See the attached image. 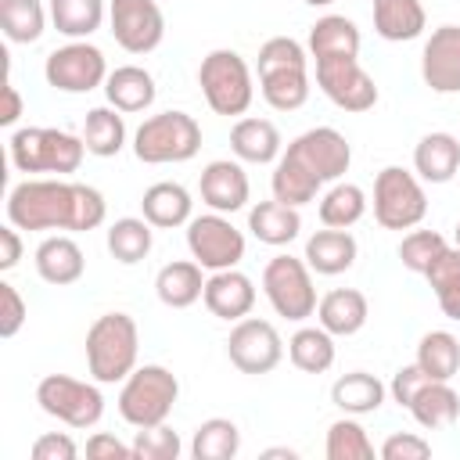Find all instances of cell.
I'll return each mask as SVG.
<instances>
[{
    "mask_svg": "<svg viewBox=\"0 0 460 460\" xmlns=\"http://www.w3.org/2000/svg\"><path fill=\"white\" fill-rule=\"evenodd\" d=\"M108 201L75 180H22L7 194V223L18 230H97Z\"/></svg>",
    "mask_w": 460,
    "mask_h": 460,
    "instance_id": "1",
    "label": "cell"
},
{
    "mask_svg": "<svg viewBox=\"0 0 460 460\" xmlns=\"http://www.w3.org/2000/svg\"><path fill=\"white\" fill-rule=\"evenodd\" d=\"M140 331L129 313H104L86 331V367L97 385L126 381L137 370Z\"/></svg>",
    "mask_w": 460,
    "mask_h": 460,
    "instance_id": "2",
    "label": "cell"
},
{
    "mask_svg": "<svg viewBox=\"0 0 460 460\" xmlns=\"http://www.w3.org/2000/svg\"><path fill=\"white\" fill-rule=\"evenodd\" d=\"M7 151H11V165L18 172H58V176L75 172L83 165V155H90L83 137H72L54 126L14 129L7 140Z\"/></svg>",
    "mask_w": 460,
    "mask_h": 460,
    "instance_id": "3",
    "label": "cell"
},
{
    "mask_svg": "<svg viewBox=\"0 0 460 460\" xmlns=\"http://www.w3.org/2000/svg\"><path fill=\"white\" fill-rule=\"evenodd\" d=\"M176 399H180L176 374L162 363H144L119 388V417L133 428H155L169 420Z\"/></svg>",
    "mask_w": 460,
    "mask_h": 460,
    "instance_id": "4",
    "label": "cell"
},
{
    "mask_svg": "<svg viewBox=\"0 0 460 460\" xmlns=\"http://www.w3.org/2000/svg\"><path fill=\"white\" fill-rule=\"evenodd\" d=\"M201 151V126L187 111H158L144 119L133 133V155L144 165L190 162Z\"/></svg>",
    "mask_w": 460,
    "mask_h": 460,
    "instance_id": "5",
    "label": "cell"
},
{
    "mask_svg": "<svg viewBox=\"0 0 460 460\" xmlns=\"http://www.w3.org/2000/svg\"><path fill=\"white\" fill-rule=\"evenodd\" d=\"M198 86L216 115H244L252 108L255 86H252V68L237 50H208L198 65Z\"/></svg>",
    "mask_w": 460,
    "mask_h": 460,
    "instance_id": "6",
    "label": "cell"
},
{
    "mask_svg": "<svg viewBox=\"0 0 460 460\" xmlns=\"http://www.w3.org/2000/svg\"><path fill=\"white\" fill-rule=\"evenodd\" d=\"M428 216L420 176L402 165H385L374 176V219L385 230H413Z\"/></svg>",
    "mask_w": 460,
    "mask_h": 460,
    "instance_id": "7",
    "label": "cell"
},
{
    "mask_svg": "<svg viewBox=\"0 0 460 460\" xmlns=\"http://www.w3.org/2000/svg\"><path fill=\"white\" fill-rule=\"evenodd\" d=\"M36 402L47 417L83 431L104 417V395L93 381H79L68 374H47L36 385Z\"/></svg>",
    "mask_w": 460,
    "mask_h": 460,
    "instance_id": "8",
    "label": "cell"
},
{
    "mask_svg": "<svg viewBox=\"0 0 460 460\" xmlns=\"http://www.w3.org/2000/svg\"><path fill=\"white\" fill-rule=\"evenodd\" d=\"M262 295L273 305V313L284 320L302 323L316 313V288H313V270L305 266V259L273 255L262 270Z\"/></svg>",
    "mask_w": 460,
    "mask_h": 460,
    "instance_id": "9",
    "label": "cell"
},
{
    "mask_svg": "<svg viewBox=\"0 0 460 460\" xmlns=\"http://www.w3.org/2000/svg\"><path fill=\"white\" fill-rule=\"evenodd\" d=\"M43 79H47V86H54L61 93H90V90L104 86V79H108L104 50L86 40H72L47 54Z\"/></svg>",
    "mask_w": 460,
    "mask_h": 460,
    "instance_id": "10",
    "label": "cell"
},
{
    "mask_svg": "<svg viewBox=\"0 0 460 460\" xmlns=\"http://www.w3.org/2000/svg\"><path fill=\"white\" fill-rule=\"evenodd\" d=\"M187 248H190V259L201 262V270L216 273V270L237 266L244 259V234L223 212L190 216V223H187Z\"/></svg>",
    "mask_w": 460,
    "mask_h": 460,
    "instance_id": "11",
    "label": "cell"
},
{
    "mask_svg": "<svg viewBox=\"0 0 460 460\" xmlns=\"http://www.w3.org/2000/svg\"><path fill=\"white\" fill-rule=\"evenodd\" d=\"M316 86L323 97L341 111H370L377 104V86L359 58H320L316 61Z\"/></svg>",
    "mask_w": 460,
    "mask_h": 460,
    "instance_id": "12",
    "label": "cell"
},
{
    "mask_svg": "<svg viewBox=\"0 0 460 460\" xmlns=\"http://www.w3.org/2000/svg\"><path fill=\"white\" fill-rule=\"evenodd\" d=\"M226 356L241 374H270L277 370V363L284 359V341L277 334V327L270 320L259 316H244L234 323L230 338H226Z\"/></svg>",
    "mask_w": 460,
    "mask_h": 460,
    "instance_id": "13",
    "label": "cell"
},
{
    "mask_svg": "<svg viewBox=\"0 0 460 460\" xmlns=\"http://www.w3.org/2000/svg\"><path fill=\"white\" fill-rule=\"evenodd\" d=\"M108 25L126 54H151L165 36V14L158 0H111Z\"/></svg>",
    "mask_w": 460,
    "mask_h": 460,
    "instance_id": "14",
    "label": "cell"
},
{
    "mask_svg": "<svg viewBox=\"0 0 460 460\" xmlns=\"http://www.w3.org/2000/svg\"><path fill=\"white\" fill-rule=\"evenodd\" d=\"M284 155L302 162L320 183H338L352 165V147L334 126H313V129L298 133Z\"/></svg>",
    "mask_w": 460,
    "mask_h": 460,
    "instance_id": "15",
    "label": "cell"
},
{
    "mask_svg": "<svg viewBox=\"0 0 460 460\" xmlns=\"http://www.w3.org/2000/svg\"><path fill=\"white\" fill-rule=\"evenodd\" d=\"M420 75L435 93H460V25L431 29L420 50Z\"/></svg>",
    "mask_w": 460,
    "mask_h": 460,
    "instance_id": "16",
    "label": "cell"
},
{
    "mask_svg": "<svg viewBox=\"0 0 460 460\" xmlns=\"http://www.w3.org/2000/svg\"><path fill=\"white\" fill-rule=\"evenodd\" d=\"M198 190H201V201L212 208V212H241L248 205V194H252V183H248V172L241 162H230V158H216L201 169V180H198Z\"/></svg>",
    "mask_w": 460,
    "mask_h": 460,
    "instance_id": "17",
    "label": "cell"
},
{
    "mask_svg": "<svg viewBox=\"0 0 460 460\" xmlns=\"http://www.w3.org/2000/svg\"><path fill=\"white\" fill-rule=\"evenodd\" d=\"M205 309L226 323H237L252 313L255 305V284L248 273H241L237 266L230 270H216L208 280H205V295H201Z\"/></svg>",
    "mask_w": 460,
    "mask_h": 460,
    "instance_id": "18",
    "label": "cell"
},
{
    "mask_svg": "<svg viewBox=\"0 0 460 460\" xmlns=\"http://www.w3.org/2000/svg\"><path fill=\"white\" fill-rule=\"evenodd\" d=\"M32 262H36L40 280H47V284H54V288H68V284H75V280L83 277V270H86L83 248H79L72 237H65V234H50V237H43V241L36 244Z\"/></svg>",
    "mask_w": 460,
    "mask_h": 460,
    "instance_id": "19",
    "label": "cell"
},
{
    "mask_svg": "<svg viewBox=\"0 0 460 460\" xmlns=\"http://www.w3.org/2000/svg\"><path fill=\"white\" fill-rule=\"evenodd\" d=\"M356 255H359V244H356V237H352L349 230L323 226V230H316V234L305 241V255H302V259H305V266H309L313 273H320V277H338V273L352 270Z\"/></svg>",
    "mask_w": 460,
    "mask_h": 460,
    "instance_id": "20",
    "label": "cell"
},
{
    "mask_svg": "<svg viewBox=\"0 0 460 460\" xmlns=\"http://www.w3.org/2000/svg\"><path fill=\"white\" fill-rule=\"evenodd\" d=\"M413 172L424 183H449L460 172V140L453 133H424L413 147Z\"/></svg>",
    "mask_w": 460,
    "mask_h": 460,
    "instance_id": "21",
    "label": "cell"
},
{
    "mask_svg": "<svg viewBox=\"0 0 460 460\" xmlns=\"http://www.w3.org/2000/svg\"><path fill=\"white\" fill-rule=\"evenodd\" d=\"M190 190L183 183H172V180H162V183H151L140 198V212L144 219L155 226V230H176V226H187L190 223Z\"/></svg>",
    "mask_w": 460,
    "mask_h": 460,
    "instance_id": "22",
    "label": "cell"
},
{
    "mask_svg": "<svg viewBox=\"0 0 460 460\" xmlns=\"http://www.w3.org/2000/svg\"><path fill=\"white\" fill-rule=\"evenodd\" d=\"M370 316V305H367V295L356 291V288H334L327 291L320 302H316V320L323 331H331L334 338H349L356 331H363Z\"/></svg>",
    "mask_w": 460,
    "mask_h": 460,
    "instance_id": "23",
    "label": "cell"
},
{
    "mask_svg": "<svg viewBox=\"0 0 460 460\" xmlns=\"http://www.w3.org/2000/svg\"><path fill=\"white\" fill-rule=\"evenodd\" d=\"M280 129L270 119H237L230 129V151L237 155V162L270 165L280 158Z\"/></svg>",
    "mask_w": 460,
    "mask_h": 460,
    "instance_id": "24",
    "label": "cell"
},
{
    "mask_svg": "<svg viewBox=\"0 0 460 460\" xmlns=\"http://www.w3.org/2000/svg\"><path fill=\"white\" fill-rule=\"evenodd\" d=\"M155 93H158L155 75H151L147 68H140V65H119V68L108 72V79H104V97H108V104L119 108V111H126V115L151 108V104H155Z\"/></svg>",
    "mask_w": 460,
    "mask_h": 460,
    "instance_id": "25",
    "label": "cell"
},
{
    "mask_svg": "<svg viewBox=\"0 0 460 460\" xmlns=\"http://www.w3.org/2000/svg\"><path fill=\"white\" fill-rule=\"evenodd\" d=\"M205 280L201 277V262L194 259H176V262H165L155 277V295L162 305L169 309H187L194 305L201 295H205Z\"/></svg>",
    "mask_w": 460,
    "mask_h": 460,
    "instance_id": "26",
    "label": "cell"
},
{
    "mask_svg": "<svg viewBox=\"0 0 460 460\" xmlns=\"http://www.w3.org/2000/svg\"><path fill=\"white\" fill-rule=\"evenodd\" d=\"M248 230L255 241L270 244V248H280V244H291L298 234H302V216L295 205H284V201H259L248 208Z\"/></svg>",
    "mask_w": 460,
    "mask_h": 460,
    "instance_id": "27",
    "label": "cell"
},
{
    "mask_svg": "<svg viewBox=\"0 0 460 460\" xmlns=\"http://www.w3.org/2000/svg\"><path fill=\"white\" fill-rule=\"evenodd\" d=\"M259 90L273 111H298L309 101V65L266 68L259 72Z\"/></svg>",
    "mask_w": 460,
    "mask_h": 460,
    "instance_id": "28",
    "label": "cell"
},
{
    "mask_svg": "<svg viewBox=\"0 0 460 460\" xmlns=\"http://www.w3.org/2000/svg\"><path fill=\"white\" fill-rule=\"evenodd\" d=\"M428 25L420 0H374V29L388 43L417 40Z\"/></svg>",
    "mask_w": 460,
    "mask_h": 460,
    "instance_id": "29",
    "label": "cell"
},
{
    "mask_svg": "<svg viewBox=\"0 0 460 460\" xmlns=\"http://www.w3.org/2000/svg\"><path fill=\"white\" fill-rule=\"evenodd\" d=\"M388 388L367 374V370H352V374H341L334 385H331V402L349 413V417H363V413H377L381 402H385Z\"/></svg>",
    "mask_w": 460,
    "mask_h": 460,
    "instance_id": "30",
    "label": "cell"
},
{
    "mask_svg": "<svg viewBox=\"0 0 460 460\" xmlns=\"http://www.w3.org/2000/svg\"><path fill=\"white\" fill-rule=\"evenodd\" d=\"M359 29L345 14H323L309 29V54L320 58H356L359 54Z\"/></svg>",
    "mask_w": 460,
    "mask_h": 460,
    "instance_id": "31",
    "label": "cell"
},
{
    "mask_svg": "<svg viewBox=\"0 0 460 460\" xmlns=\"http://www.w3.org/2000/svg\"><path fill=\"white\" fill-rule=\"evenodd\" d=\"M413 413V420L428 431H438V428H453L456 417H460V395L449 388V381H428L413 402L406 406Z\"/></svg>",
    "mask_w": 460,
    "mask_h": 460,
    "instance_id": "32",
    "label": "cell"
},
{
    "mask_svg": "<svg viewBox=\"0 0 460 460\" xmlns=\"http://www.w3.org/2000/svg\"><path fill=\"white\" fill-rule=\"evenodd\" d=\"M288 359L302 370V374H327L334 367V334L316 327H298L288 338Z\"/></svg>",
    "mask_w": 460,
    "mask_h": 460,
    "instance_id": "33",
    "label": "cell"
},
{
    "mask_svg": "<svg viewBox=\"0 0 460 460\" xmlns=\"http://www.w3.org/2000/svg\"><path fill=\"white\" fill-rule=\"evenodd\" d=\"M270 187H273V198H277V201L302 208V205L316 201V194H320V187H323V183H320V180H316L302 162H295L291 155H280V158L273 162Z\"/></svg>",
    "mask_w": 460,
    "mask_h": 460,
    "instance_id": "34",
    "label": "cell"
},
{
    "mask_svg": "<svg viewBox=\"0 0 460 460\" xmlns=\"http://www.w3.org/2000/svg\"><path fill=\"white\" fill-rule=\"evenodd\" d=\"M83 144L90 155L97 158H111L126 147V122L119 115V108H90L86 119H83Z\"/></svg>",
    "mask_w": 460,
    "mask_h": 460,
    "instance_id": "35",
    "label": "cell"
},
{
    "mask_svg": "<svg viewBox=\"0 0 460 460\" xmlns=\"http://www.w3.org/2000/svg\"><path fill=\"white\" fill-rule=\"evenodd\" d=\"M431 381H453L460 374V341L449 331H428L417 341V359H413Z\"/></svg>",
    "mask_w": 460,
    "mask_h": 460,
    "instance_id": "36",
    "label": "cell"
},
{
    "mask_svg": "<svg viewBox=\"0 0 460 460\" xmlns=\"http://www.w3.org/2000/svg\"><path fill=\"white\" fill-rule=\"evenodd\" d=\"M151 244H155V226L144 216L140 219L137 216H122V219H115L108 226V252L122 266H137L140 259H147Z\"/></svg>",
    "mask_w": 460,
    "mask_h": 460,
    "instance_id": "37",
    "label": "cell"
},
{
    "mask_svg": "<svg viewBox=\"0 0 460 460\" xmlns=\"http://www.w3.org/2000/svg\"><path fill=\"white\" fill-rule=\"evenodd\" d=\"M47 11H50L54 29H58L61 36H68V40H86V36H93V32L101 29L104 14H108L104 0H50Z\"/></svg>",
    "mask_w": 460,
    "mask_h": 460,
    "instance_id": "38",
    "label": "cell"
},
{
    "mask_svg": "<svg viewBox=\"0 0 460 460\" xmlns=\"http://www.w3.org/2000/svg\"><path fill=\"white\" fill-rule=\"evenodd\" d=\"M241 449V431L226 417H208L194 428L190 456L194 460H234Z\"/></svg>",
    "mask_w": 460,
    "mask_h": 460,
    "instance_id": "39",
    "label": "cell"
},
{
    "mask_svg": "<svg viewBox=\"0 0 460 460\" xmlns=\"http://www.w3.org/2000/svg\"><path fill=\"white\" fill-rule=\"evenodd\" d=\"M50 11L40 0H0V25L11 43H36L47 29Z\"/></svg>",
    "mask_w": 460,
    "mask_h": 460,
    "instance_id": "40",
    "label": "cell"
},
{
    "mask_svg": "<svg viewBox=\"0 0 460 460\" xmlns=\"http://www.w3.org/2000/svg\"><path fill=\"white\" fill-rule=\"evenodd\" d=\"M367 216V194L356 183H334L320 198V223L334 230H349Z\"/></svg>",
    "mask_w": 460,
    "mask_h": 460,
    "instance_id": "41",
    "label": "cell"
},
{
    "mask_svg": "<svg viewBox=\"0 0 460 460\" xmlns=\"http://www.w3.org/2000/svg\"><path fill=\"white\" fill-rule=\"evenodd\" d=\"M327 460H374V442L356 417H341L327 428Z\"/></svg>",
    "mask_w": 460,
    "mask_h": 460,
    "instance_id": "42",
    "label": "cell"
},
{
    "mask_svg": "<svg viewBox=\"0 0 460 460\" xmlns=\"http://www.w3.org/2000/svg\"><path fill=\"white\" fill-rule=\"evenodd\" d=\"M446 244H449V241H446L438 230H410V234L402 237V244H399V259H402V266H406L410 273H420V277H424L428 262H431Z\"/></svg>",
    "mask_w": 460,
    "mask_h": 460,
    "instance_id": "43",
    "label": "cell"
},
{
    "mask_svg": "<svg viewBox=\"0 0 460 460\" xmlns=\"http://www.w3.org/2000/svg\"><path fill=\"white\" fill-rule=\"evenodd\" d=\"M180 435L169 424H155V428H137L133 438V460H176L180 456Z\"/></svg>",
    "mask_w": 460,
    "mask_h": 460,
    "instance_id": "44",
    "label": "cell"
},
{
    "mask_svg": "<svg viewBox=\"0 0 460 460\" xmlns=\"http://www.w3.org/2000/svg\"><path fill=\"white\" fill-rule=\"evenodd\" d=\"M288 65H309V54L298 40L291 36H273L259 47V61H255V72H266V68H288Z\"/></svg>",
    "mask_w": 460,
    "mask_h": 460,
    "instance_id": "45",
    "label": "cell"
},
{
    "mask_svg": "<svg viewBox=\"0 0 460 460\" xmlns=\"http://www.w3.org/2000/svg\"><path fill=\"white\" fill-rule=\"evenodd\" d=\"M424 277H428V284H431L435 295H446V291L460 288V248H456V244H446V248L428 262Z\"/></svg>",
    "mask_w": 460,
    "mask_h": 460,
    "instance_id": "46",
    "label": "cell"
},
{
    "mask_svg": "<svg viewBox=\"0 0 460 460\" xmlns=\"http://www.w3.org/2000/svg\"><path fill=\"white\" fill-rule=\"evenodd\" d=\"M25 316H29V305L18 295V288L0 280V338H14L25 323Z\"/></svg>",
    "mask_w": 460,
    "mask_h": 460,
    "instance_id": "47",
    "label": "cell"
},
{
    "mask_svg": "<svg viewBox=\"0 0 460 460\" xmlns=\"http://www.w3.org/2000/svg\"><path fill=\"white\" fill-rule=\"evenodd\" d=\"M381 456L385 460H428L431 456V442L413 435V431H395L381 442Z\"/></svg>",
    "mask_w": 460,
    "mask_h": 460,
    "instance_id": "48",
    "label": "cell"
},
{
    "mask_svg": "<svg viewBox=\"0 0 460 460\" xmlns=\"http://www.w3.org/2000/svg\"><path fill=\"white\" fill-rule=\"evenodd\" d=\"M428 381H431V377H428V374H424L417 363L399 367V370H395V377H392V385H388V395H392V399H395V402L406 410V406L413 402V395H417V392H420Z\"/></svg>",
    "mask_w": 460,
    "mask_h": 460,
    "instance_id": "49",
    "label": "cell"
},
{
    "mask_svg": "<svg viewBox=\"0 0 460 460\" xmlns=\"http://www.w3.org/2000/svg\"><path fill=\"white\" fill-rule=\"evenodd\" d=\"M32 460H75L79 456V446L72 442V435L65 431H47L32 442Z\"/></svg>",
    "mask_w": 460,
    "mask_h": 460,
    "instance_id": "50",
    "label": "cell"
},
{
    "mask_svg": "<svg viewBox=\"0 0 460 460\" xmlns=\"http://www.w3.org/2000/svg\"><path fill=\"white\" fill-rule=\"evenodd\" d=\"M86 456L90 460H133V446L119 442L108 431H97V435L86 438Z\"/></svg>",
    "mask_w": 460,
    "mask_h": 460,
    "instance_id": "51",
    "label": "cell"
},
{
    "mask_svg": "<svg viewBox=\"0 0 460 460\" xmlns=\"http://www.w3.org/2000/svg\"><path fill=\"white\" fill-rule=\"evenodd\" d=\"M18 262H22V234L14 223H7V226H0V270L7 273Z\"/></svg>",
    "mask_w": 460,
    "mask_h": 460,
    "instance_id": "52",
    "label": "cell"
},
{
    "mask_svg": "<svg viewBox=\"0 0 460 460\" xmlns=\"http://www.w3.org/2000/svg\"><path fill=\"white\" fill-rule=\"evenodd\" d=\"M22 93H18V86L7 79L4 83V108H0V126H14L18 119H22Z\"/></svg>",
    "mask_w": 460,
    "mask_h": 460,
    "instance_id": "53",
    "label": "cell"
},
{
    "mask_svg": "<svg viewBox=\"0 0 460 460\" xmlns=\"http://www.w3.org/2000/svg\"><path fill=\"white\" fill-rule=\"evenodd\" d=\"M438 298V309L449 316V320H460V288L446 291V295H435Z\"/></svg>",
    "mask_w": 460,
    "mask_h": 460,
    "instance_id": "54",
    "label": "cell"
},
{
    "mask_svg": "<svg viewBox=\"0 0 460 460\" xmlns=\"http://www.w3.org/2000/svg\"><path fill=\"white\" fill-rule=\"evenodd\" d=\"M262 456H266V460H277V456H288V460H295L298 453H295V449H266Z\"/></svg>",
    "mask_w": 460,
    "mask_h": 460,
    "instance_id": "55",
    "label": "cell"
},
{
    "mask_svg": "<svg viewBox=\"0 0 460 460\" xmlns=\"http://www.w3.org/2000/svg\"><path fill=\"white\" fill-rule=\"evenodd\" d=\"M309 7H327V4H334V0H305Z\"/></svg>",
    "mask_w": 460,
    "mask_h": 460,
    "instance_id": "56",
    "label": "cell"
},
{
    "mask_svg": "<svg viewBox=\"0 0 460 460\" xmlns=\"http://www.w3.org/2000/svg\"><path fill=\"white\" fill-rule=\"evenodd\" d=\"M453 244L460 248V219H456V230H453Z\"/></svg>",
    "mask_w": 460,
    "mask_h": 460,
    "instance_id": "57",
    "label": "cell"
}]
</instances>
